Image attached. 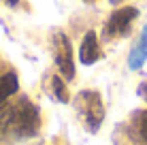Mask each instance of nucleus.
Returning <instances> with one entry per match:
<instances>
[{"mask_svg":"<svg viewBox=\"0 0 147 145\" xmlns=\"http://www.w3.org/2000/svg\"><path fill=\"white\" fill-rule=\"evenodd\" d=\"M147 58V26L143 30V34H141V41L139 45L132 49V53H130V68H139L141 64L145 62Z\"/></svg>","mask_w":147,"mask_h":145,"instance_id":"7","label":"nucleus"},{"mask_svg":"<svg viewBox=\"0 0 147 145\" xmlns=\"http://www.w3.org/2000/svg\"><path fill=\"white\" fill-rule=\"evenodd\" d=\"M77 107H79V113L83 117L85 126L92 132H96L105 119V107H102L100 94L94 92V90H83L77 96Z\"/></svg>","mask_w":147,"mask_h":145,"instance_id":"2","label":"nucleus"},{"mask_svg":"<svg viewBox=\"0 0 147 145\" xmlns=\"http://www.w3.org/2000/svg\"><path fill=\"white\" fill-rule=\"evenodd\" d=\"M139 134H141V139L147 143V111H143L141 117H139Z\"/></svg>","mask_w":147,"mask_h":145,"instance_id":"9","label":"nucleus"},{"mask_svg":"<svg viewBox=\"0 0 147 145\" xmlns=\"http://www.w3.org/2000/svg\"><path fill=\"white\" fill-rule=\"evenodd\" d=\"M38 109L36 105H30L28 100H22L19 105L11 107V122H9V130L17 137H30L38 130Z\"/></svg>","mask_w":147,"mask_h":145,"instance_id":"1","label":"nucleus"},{"mask_svg":"<svg viewBox=\"0 0 147 145\" xmlns=\"http://www.w3.org/2000/svg\"><path fill=\"white\" fill-rule=\"evenodd\" d=\"M51 88H53V94L60 103H68V92H66V86L60 77H53L51 79Z\"/></svg>","mask_w":147,"mask_h":145,"instance_id":"8","label":"nucleus"},{"mask_svg":"<svg viewBox=\"0 0 147 145\" xmlns=\"http://www.w3.org/2000/svg\"><path fill=\"white\" fill-rule=\"evenodd\" d=\"M17 90H19V81H17V75L15 73L0 75V105L7 100L9 96H13Z\"/></svg>","mask_w":147,"mask_h":145,"instance_id":"6","label":"nucleus"},{"mask_svg":"<svg viewBox=\"0 0 147 145\" xmlns=\"http://www.w3.org/2000/svg\"><path fill=\"white\" fill-rule=\"evenodd\" d=\"M98 58H100V45H98V38H96V32L90 30V32H85L83 41H81L79 60H81V64L90 66V64H94Z\"/></svg>","mask_w":147,"mask_h":145,"instance_id":"5","label":"nucleus"},{"mask_svg":"<svg viewBox=\"0 0 147 145\" xmlns=\"http://www.w3.org/2000/svg\"><path fill=\"white\" fill-rule=\"evenodd\" d=\"M136 17H139V11L134 7H124V9L113 11V15L107 22V34L109 36H121V34H126Z\"/></svg>","mask_w":147,"mask_h":145,"instance_id":"4","label":"nucleus"},{"mask_svg":"<svg viewBox=\"0 0 147 145\" xmlns=\"http://www.w3.org/2000/svg\"><path fill=\"white\" fill-rule=\"evenodd\" d=\"M7 2L11 4V7H13V4H17V0H7Z\"/></svg>","mask_w":147,"mask_h":145,"instance_id":"10","label":"nucleus"},{"mask_svg":"<svg viewBox=\"0 0 147 145\" xmlns=\"http://www.w3.org/2000/svg\"><path fill=\"white\" fill-rule=\"evenodd\" d=\"M55 62H58L62 75L66 77V81L75 77V62H73V47H70V41L66 34L60 32L55 36Z\"/></svg>","mask_w":147,"mask_h":145,"instance_id":"3","label":"nucleus"}]
</instances>
